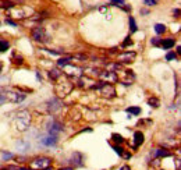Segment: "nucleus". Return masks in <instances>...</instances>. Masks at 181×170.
<instances>
[{
    "label": "nucleus",
    "instance_id": "nucleus-37",
    "mask_svg": "<svg viewBox=\"0 0 181 170\" xmlns=\"http://www.w3.org/2000/svg\"><path fill=\"white\" fill-rule=\"evenodd\" d=\"M60 170H72L71 167H64V169H60Z\"/></svg>",
    "mask_w": 181,
    "mask_h": 170
},
{
    "label": "nucleus",
    "instance_id": "nucleus-7",
    "mask_svg": "<svg viewBox=\"0 0 181 170\" xmlns=\"http://www.w3.org/2000/svg\"><path fill=\"white\" fill-rule=\"evenodd\" d=\"M137 53L135 52H125V53H121V55L117 56V60L119 62H124V63H128V62H132L135 59Z\"/></svg>",
    "mask_w": 181,
    "mask_h": 170
},
{
    "label": "nucleus",
    "instance_id": "nucleus-26",
    "mask_svg": "<svg viewBox=\"0 0 181 170\" xmlns=\"http://www.w3.org/2000/svg\"><path fill=\"white\" fill-rule=\"evenodd\" d=\"M177 59V55H176L174 52H169L167 55H166V60H169V62H171V60H176Z\"/></svg>",
    "mask_w": 181,
    "mask_h": 170
},
{
    "label": "nucleus",
    "instance_id": "nucleus-36",
    "mask_svg": "<svg viewBox=\"0 0 181 170\" xmlns=\"http://www.w3.org/2000/svg\"><path fill=\"white\" fill-rule=\"evenodd\" d=\"M120 170H131V169H130V166H127V165H125V166H123Z\"/></svg>",
    "mask_w": 181,
    "mask_h": 170
},
{
    "label": "nucleus",
    "instance_id": "nucleus-40",
    "mask_svg": "<svg viewBox=\"0 0 181 170\" xmlns=\"http://www.w3.org/2000/svg\"><path fill=\"white\" fill-rule=\"evenodd\" d=\"M43 170H52V169H50V167H46V169H43Z\"/></svg>",
    "mask_w": 181,
    "mask_h": 170
},
{
    "label": "nucleus",
    "instance_id": "nucleus-34",
    "mask_svg": "<svg viewBox=\"0 0 181 170\" xmlns=\"http://www.w3.org/2000/svg\"><path fill=\"white\" fill-rule=\"evenodd\" d=\"M10 158H13L11 154H3V159H10Z\"/></svg>",
    "mask_w": 181,
    "mask_h": 170
},
{
    "label": "nucleus",
    "instance_id": "nucleus-3",
    "mask_svg": "<svg viewBox=\"0 0 181 170\" xmlns=\"http://www.w3.org/2000/svg\"><path fill=\"white\" fill-rule=\"evenodd\" d=\"M99 91H100V94H102L103 96H107V98H113V96L116 95L114 87H113L112 84H107V82L102 84V87L99 88Z\"/></svg>",
    "mask_w": 181,
    "mask_h": 170
},
{
    "label": "nucleus",
    "instance_id": "nucleus-39",
    "mask_svg": "<svg viewBox=\"0 0 181 170\" xmlns=\"http://www.w3.org/2000/svg\"><path fill=\"white\" fill-rule=\"evenodd\" d=\"M18 170H31V169H25V167H23V169H18Z\"/></svg>",
    "mask_w": 181,
    "mask_h": 170
},
{
    "label": "nucleus",
    "instance_id": "nucleus-27",
    "mask_svg": "<svg viewBox=\"0 0 181 170\" xmlns=\"http://www.w3.org/2000/svg\"><path fill=\"white\" fill-rule=\"evenodd\" d=\"M156 156H170V152L162 151V149H156Z\"/></svg>",
    "mask_w": 181,
    "mask_h": 170
},
{
    "label": "nucleus",
    "instance_id": "nucleus-35",
    "mask_svg": "<svg viewBox=\"0 0 181 170\" xmlns=\"http://www.w3.org/2000/svg\"><path fill=\"white\" fill-rule=\"evenodd\" d=\"M173 14H174L176 17H180V10H178V9H176V10L173 11Z\"/></svg>",
    "mask_w": 181,
    "mask_h": 170
},
{
    "label": "nucleus",
    "instance_id": "nucleus-10",
    "mask_svg": "<svg viewBox=\"0 0 181 170\" xmlns=\"http://www.w3.org/2000/svg\"><path fill=\"white\" fill-rule=\"evenodd\" d=\"M66 74L67 75H74V77H79L82 74L81 69L78 67H72V66H66Z\"/></svg>",
    "mask_w": 181,
    "mask_h": 170
},
{
    "label": "nucleus",
    "instance_id": "nucleus-19",
    "mask_svg": "<svg viewBox=\"0 0 181 170\" xmlns=\"http://www.w3.org/2000/svg\"><path fill=\"white\" fill-rule=\"evenodd\" d=\"M60 74H61V73H60L59 70H56V69H53V70H50L49 71V77L52 80H57L60 77Z\"/></svg>",
    "mask_w": 181,
    "mask_h": 170
},
{
    "label": "nucleus",
    "instance_id": "nucleus-33",
    "mask_svg": "<svg viewBox=\"0 0 181 170\" xmlns=\"http://www.w3.org/2000/svg\"><path fill=\"white\" fill-rule=\"evenodd\" d=\"M6 24H10V25H13V27H16V25H17V24L14 23L13 20H10V18H7V20H6Z\"/></svg>",
    "mask_w": 181,
    "mask_h": 170
},
{
    "label": "nucleus",
    "instance_id": "nucleus-17",
    "mask_svg": "<svg viewBox=\"0 0 181 170\" xmlns=\"http://www.w3.org/2000/svg\"><path fill=\"white\" fill-rule=\"evenodd\" d=\"M119 70H121V66L119 64V63H112V64H107V71H119Z\"/></svg>",
    "mask_w": 181,
    "mask_h": 170
},
{
    "label": "nucleus",
    "instance_id": "nucleus-28",
    "mask_svg": "<svg viewBox=\"0 0 181 170\" xmlns=\"http://www.w3.org/2000/svg\"><path fill=\"white\" fill-rule=\"evenodd\" d=\"M144 2H145V4H146V6H156L159 0H144Z\"/></svg>",
    "mask_w": 181,
    "mask_h": 170
},
{
    "label": "nucleus",
    "instance_id": "nucleus-38",
    "mask_svg": "<svg viewBox=\"0 0 181 170\" xmlns=\"http://www.w3.org/2000/svg\"><path fill=\"white\" fill-rule=\"evenodd\" d=\"M2 69H3V63L0 62V71H2Z\"/></svg>",
    "mask_w": 181,
    "mask_h": 170
},
{
    "label": "nucleus",
    "instance_id": "nucleus-30",
    "mask_svg": "<svg viewBox=\"0 0 181 170\" xmlns=\"http://www.w3.org/2000/svg\"><path fill=\"white\" fill-rule=\"evenodd\" d=\"M113 149H114L116 154H119V155H121L123 152H124V149H123L121 147H117V145H116V147H113Z\"/></svg>",
    "mask_w": 181,
    "mask_h": 170
},
{
    "label": "nucleus",
    "instance_id": "nucleus-15",
    "mask_svg": "<svg viewBox=\"0 0 181 170\" xmlns=\"http://www.w3.org/2000/svg\"><path fill=\"white\" fill-rule=\"evenodd\" d=\"M125 112H127V113H130V115H134V116L141 115V109L137 108V106H131V108H127V109H125Z\"/></svg>",
    "mask_w": 181,
    "mask_h": 170
},
{
    "label": "nucleus",
    "instance_id": "nucleus-23",
    "mask_svg": "<svg viewBox=\"0 0 181 170\" xmlns=\"http://www.w3.org/2000/svg\"><path fill=\"white\" fill-rule=\"evenodd\" d=\"M28 147H30V144H26V142H23V141H18V142H17V148H18L20 151L28 149Z\"/></svg>",
    "mask_w": 181,
    "mask_h": 170
},
{
    "label": "nucleus",
    "instance_id": "nucleus-16",
    "mask_svg": "<svg viewBox=\"0 0 181 170\" xmlns=\"http://www.w3.org/2000/svg\"><path fill=\"white\" fill-rule=\"evenodd\" d=\"M160 45L163 46V49H171L174 46V39H165Z\"/></svg>",
    "mask_w": 181,
    "mask_h": 170
},
{
    "label": "nucleus",
    "instance_id": "nucleus-25",
    "mask_svg": "<svg viewBox=\"0 0 181 170\" xmlns=\"http://www.w3.org/2000/svg\"><path fill=\"white\" fill-rule=\"evenodd\" d=\"M148 103L151 106H153V108H159V99L158 98H151L148 101Z\"/></svg>",
    "mask_w": 181,
    "mask_h": 170
},
{
    "label": "nucleus",
    "instance_id": "nucleus-31",
    "mask_svg": "<svg viewBox=\"0 0 181 170\" xmlns=\"http://www.w3.org/2000/svg\"><path fill=\"white\" fill-rule=\"evenodd\" d=\"M162 43V41L159 39V38H153V39H152V45H155V46H159Z\"/></svg>",
    "mask_w": 181,
    "mask_h": 170
},
{
    "label": "nucleus",
    "instance_id": "nucleus-20",
    "mask_svg": "<svg viewBox=\"0 0 181 170\" xmlns=\"http://www.w3.org/2000/svg\"><path fill=\"white\" fill-rule=\"evenodd\" d=\"M155 31H156V34H163L166 31V25H165V24H156V25H155Z\"/></svg>",
    "mask_w": 181,
    "mask_h": 170
},
{
    "label": "nucleus",
    "instance_id": "nucleus-32",
    "mask_svg": "<svg viewBox=\"0 0 181 170\" xmlns=\"http://www.w3.org/2000/svg\"><path fill=\"white\" fill-rule=\"evenodd\" d=\"M121 156L124 158V159H130V158H131V154H127V152H123V154H121Z\"/></svg>",
    "mask_w": 181,
    "mask_h": 170
},
{
    "label": "nucleus",
    "instance_id": "nucleus-6",
    "mask_svg": "<svg viewBox=\"0 0 181 170\" xmlns=\"http://www.w3.org/2000/svg\"><path fill=\"white\" fill-rule=\"evenodd\" d=\"M99 77L102 80H105L107 84H112V82L117 81V75L113 71H102V73H99Z\"/></svg>",
    "mask_w": 181,
    "mask_h": 170
},
{
    "label": "nucleus",
    "instance_id": "nucleus-13",
    "mask_svg": "<svg viewBox=\"0 0 181 170\" xmlns=\"http://www.w3.org/2000/svg\"><path fill=\"white\" fill-rule=\"evenodd\" d=\"M144 142V134L141 131H137L134 134V147H139Z\"/></svg>",
    "mask_w": 181,
    "mask_h": 170
},
{
    "label": "nucleus",
    "instance_id": "nucleus-21",
    "mask_svg": "<svg viewBox=\"0 0 181 170\" xmlns=\"http://www.w3.org/2000/svg\"><path fill=\"white\" fill-rule=\"evenodd\" d=\"M112 140L114 141V142H117V144H123V142H124V138H123L120 134H113Z\"/></svg>",
    "mask_w": 181,
    "mask_h": 170
},
{
    "label": "nucleus",
    "instance_id": "nucleus-4",
    "mask_svg": "<svg viewBox=\"0 0 181 170\" xmlns=\"http://www.w3.org/2000/svg\"><path fill=\"white\" fill-rule=\"evenodd\" d=\"M32 38L35 41H38V42H45L47 36H46V32H45V30H43L42 27H36V28L32 30Z\"/></svg>",
    "mask_w": 181,
    "mask_h": 170
},
{
    "label": "nucleus",
    "instance_id": "nucleus-8",
    "mask_svg": "<svg viewBox=\"0 0 181 170\" xmlns=\"http://www.w3.org/2000/svg\"><path fill=\"white\" fill-rule=\"evenodd\" d=\"M60 108H61V105H60V101L57 98H53L47 102V110H49L50 113H54V112L59 110Z\"/></svg>",
    "mask_w": 181,
    "mask_h": 170
},
{
    "label": "nucleus",
    "instance_id": "nucleus-11",
    "mask_svg": "<svg viewBox=\"0 0 181 170\" xmlns=\"http://www.w3.org/2000/svg\"><path fill=\"white\" fill-rule=\"evenodd\" d=\"M47 130H49V134L57 135V133L61 131V126H60L57 121H52V123L49 124V127H47Z\"/></svg>",
    "mask_w": 181,
    "mask_h": 170
},
{
    "label": "nucleus",
    "instance_id": "nucleus-14",
    "mask_svg": "<svg viewBox=\"0 0 181 170\" xmlns=\"http://www.w3.org/2000/svg\"><path fill=\"white\" fill-rule=\"evenodd\" d=\"M112 4H113V6H120V7H123V9H124V10H127V11H131V7L125 6V2H124V0H112Z\"/></svg>",
    "mask_w": 181,
    "mask_h": 170
},
{
    "label": "nucleus",
    "instance_id": "nucleus-29",
    "mask_svg": "<svg viewBox=\"0 0 181 170\" xmlns=\"http://www.w3.org/2000/svg\"><path fill=\"white\" fill-rule=\"evenodd\" d=\"M132 45V41L131 39H130V36H128V38H125V39H124V42H123V48H125V46H131Z\"/></svg>",
    "mask_w": 181,
    "mask_h": 170
},
{
    "label": "nucleus",
    "instance_id": "nucleus-9",
    "mask_svg": "<svg viewBox=\"0 0 181 170\" xmlns=\"http://www.w3.org/2000/svg\"><path fill=\"white\" fill-rule=\"evenodd\" d=\"M42 144L46 145V147H53V145H56L57 144V135L49 134V135H46V137H43Z\"/></svg>",
    "mask_w": 181,
    "mask_h": 170
},
{
    "label": "nucleus",
    "instance_id": "nucleus-2",
    "mask_svg": "<svg viewBox=\"0 0 181 170\" xmlns=\"http://www.w3.org/2000/svg\"><path fill=\"white\" fill-rule=\"evenodd\" d=\"M50 165V159L49 158H36V159H33L32 162H31V167L32 169H46V167H49Z\"/></svg>",
    "mask_w": 181,
    "mask_h": 170
},
{
    "label": "nucleus",
    "instance_id": "nucleus-5",
    "mask_svg": "<svg viewBox=\"0 0 181 170\" xmlns=\"http://www.w3.org/2000/svg\"><path fill=\"white\" fill-rule=\"evenodd\" d=\"M6 99L10 102H14V103H18V102L25 99V95L20 94V92H6Z\"/></svg>",
    "mask_w": 181,
    "mask_h": 170
},
{
    "label": "nucleus",
    "instance_id": "nucleus-18",
    "mask_svg": "<svg viewBox=\"0 0 181 170\" xmlns=\"http://www.w3.org/2000/svg\"><path fill=\"white\" fill-rule=\"evenodd\" d=\"M70 62H71V57H64V59H60L57 64H59V67H66L70 64Z\"/></svg>",
    "mask_w": 181,
    "mask_h": 170
},
{
    "label": "nucleus",
    "instance_id": "nucleus-12",
    "mask_svg": "<svg viewBox=\"0 0 181 170\" xmlns=\"http://www.w3.org/2000/svg\"><path fill=\"white\" fill-rule=\"evenodd\" d=\"M71 162L74 163V166H81L82 165V155L79 152H74L71 156Z\"/></svg>",
    "mask_w": 181,
    "mask_h": 170
},
{
    "label": "nucleus",
    "instance_id": "nucleus-1",
    "mask_svg": "<svg viewBox=\"0 0 181 170\" xmlns=\"http://www.w3.org/2000/svg\"><path fill=\"white\" fill-rule=\"evenodd\" d=\"M17 116H18V117L14 120L16 128L20 131H25L26 128H28V126H30V116H28V113H26V112H20Z\"/></svg>",
    "mask_w": 181,
    "mask_h": 170
},
{
    "label": "nucleus",
    "instance_id": "nucleus-22",
    "mask_svg": "<svg viewBox=\"0 0 181 170\" xmlns=\"http://www.w3.org/2000/svg\"><path fill=\"white\" fill-rule=\"evenodd\" d=\"M9 48H10V45L7 41H0V52H6Z\"/></svg>",
    "mask_w": 181,
    "mask_h": 170
},
{
    "label": "nucleus",
    "instance_id": "nucleus-24",
    "mask_svg": "<svg viewBox=\"0 0 181 170\" xmlns=\"http://www.w3.org/2000/svg\"><path fill=\"white\" fill-rule=\"evenodd\" d=\"M130 28H131V32H137V24H135V20L132 18V17H130Z\"/></svg>",
    "mask_w": 181,
    "mask_h": 170
}]
</instances>
